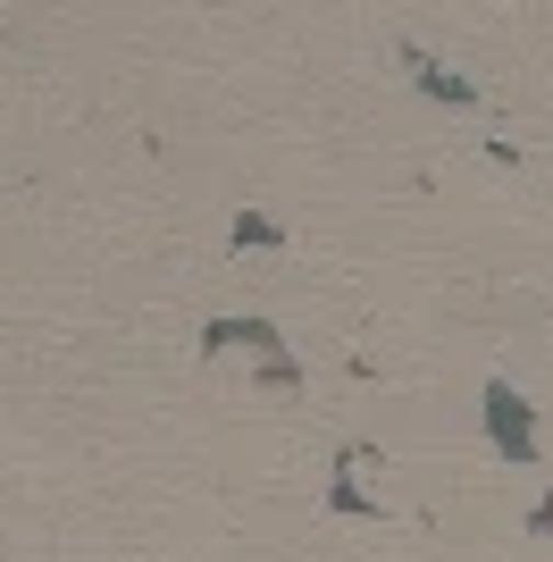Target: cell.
Wrapping results in <instances>:
<instances>
[{
  "mask_svg": "<svg viewBox=\"0 0 553 562\" xmlns=\"http://www.w3.org/2000/svg\"><path fill=\"white\" fill-rule=\"evenodd\" d=\"M486 420H495V446H504V453H520V462L537 453V437H529V412H520V403H511L504 386L486 395Z\"/></svg>",
  "mask_w": 553,
  "mask_h": 562,
  "instance_id": "1",
  "label": "cell"
}]
</instances>
